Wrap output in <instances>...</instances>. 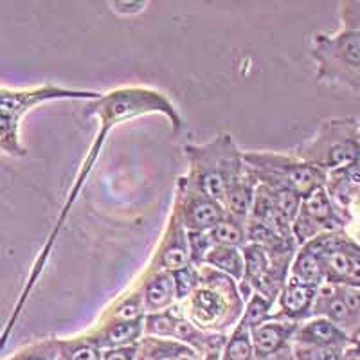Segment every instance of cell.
Instances as JSON below:
<instances>
[{"label": "cell", "instance_id": "cell-1", "mask_svg": "<svg viewBox=\"0 0 360 360\" xmlns=\"http://www.w3.org/2000/svg\"><path fill=\"white\" fill-rule=\"evenodd\" d=\"M148 114L164 115V117L169 121V124H172L173 135H179L180 131H182V128H184V117L180 115L179 108L173 105L172 99H169L168 96H164L162 92H159V90L150 89V86H119V89L107 92V94H101L98 99H94V101H90L89 107L85 108V117L94 115V117L99 119L98 137L94 139V144L90 148L86 159L83 160L78 176H76L74 186L69 191L67 202L63 204L62 213H60L56 225H54L49 238H47V243L44 245L41 252L38 254L37 262H34L33 265V270H31V274H29L27 278V285H25V288L22 290V295L20 299H18L17 307H15V314H13L11 321H9L6 333L13 328L18 314H20L25 301H27L29 294H31L33 287L37 285L38 278H40L41 272H44L45 263L49 259V254L53 252L54 243H56L58 236L62 233L70 209H72V205L78 200V195L82 193L83 186H85L86 176L90 175V172L94 168L96 160H98L99 153H101V148L103 144H105V141H107V135L110 134L117 124L127 123L130 119L141 117V115Z\"/></svg>", "mask_w": 360, "mask_h": 360}, {"label": "cell", "instance_id": "cell-2", "mask_svg": "<svg viewBox=\"0 0 360 360\" xmlns=\"http://www.w3.org/2000/svg\"><path fill=\"white\" fill-rule=\"evenodd\" d=\"M197 288L179 303L182 315L198 330L218 332L240 323L245 308L238 283L207 265L198 266Z\"/></svg>", "mask_w": 360, "mask_h": 360}, {"label": "cell", "instance_id": "cell-3", "mask_svg": "<svg viewBox=\"0 0 360 360\" xmlns=\"http://www.w3.org/2000/svg\"><path fill=\"white\" fill-rule=\"evenodd\" d=\"M184 155L189 162L186 176L209 198L224 205L227 193L245 172L243 152L233 135L220 134L205 144H186Z\"/></svg>", "mask_w": 360, "mask_h": 360}, {"label": "cell", "instance_id": "cell-4", "mask_svg": "<svg viewBox=\"0 0 360 360\" xmlns=\"http://www.w3.org/2000/svg\"><path fill=\"white\" fill-rule=\"evenodd\" d=\"M101 96L96 90H74L45 83L31 89H6L0 86V153L9 157L27 155V148L20 141V123L27 112L49 101H94Z\"/></svg>", "mask_w": 360, "mask_h": 360}, {"label": "cell", "instance_id": "cell-5", "mask_svg": "<svg viewBox=\"0 0 360 360\" xmlns=\"http://www.w3.org/2000/svg\"><path fill=\"white\" fill-rule=\"evenodd\" d=\"M243 160L259 184L285 188L304 198L326 186V172L294 155L276 152H243Z\"/></svg>", "mask_w": 360, "mask_h": 360}, {"label": "cell", "instance_id": "cell-6", "mask_svg": "<svg viewBox=\"0 0 360 360\" xmlns=\"http://www.w3.org/2000/svg\"><path fill=\"white\" fill-rule=\"evenodd\" d=\"M311 56L319 63L321 82L360 83V31H344L337 37L317 34Z\"/></svg>", "mask_w": 360, "mask_h": 360}, {"label": "cell", "instance_id": "cell-7", "mask_svg": "<svg viewBox=\"0 0 360 360\" xmlns=\"http://www.w3.org/2000/svg\"><path fill=\"white\" fill-rule=\"evenodd\" d=\"M342 124L328 123L314 141L297 148V159L319 169H346L359 164L360 143L353 135L342 134Z\"/></svg>", "mask_w": 360, "mask_h": 360}, {"label": "cell", "instance_id": "cell-8", "mask_svg": "<svg viewBox=\"0 0 360 360\" xmlns=\"http://www.w3.org/2000/svg\"><path fill=\"white\" fill-rule=\"evenodd\" d=\"M172 214H175L186 231H211L225 218V209L184 175L176 179Z\"/></svg>", "mask_w": 360, "mask_h": 360}, {"label": "cell", "instance_id": "cell-9", "mask_svg": "<svg viewBox=\"0 0 360 360\" xmlns=\"http://www.w3.org/2000/svg\"><path fill=\"white\" fill-rule=\"evenodd\" d=\"M191 265L189 259V247H188V233L182 227L175 214H169L168 225L164 231V236L157 247L153 259L148 266V272H176Z\"/></svg>", "mask_w": 360, "mask_h": 360}, {"label": "cell", "instance_id": "cell-10", "mask_svg": "<svg viewBox=\"0 0 360 360\" xmlns=\"http://www.w3.org/2000/svg\"><path fill=\"white\" fill-rule=\"evenodd\" d=\"M317 290L319 287L314 285H304L295 279L288 278L285 287L281 288L278 295L279 311L270 315V319H281V321H297L304 319L314 310L315 297H317Z\"/></svg>", "mask_w": 360, "mask_h": 360}, {"label": "cell", "instance_id": "cell-11", "mask_svg": "<svg viewBox=\"0 0 360 360\" xmlns=\"http://www.w3.org/2000/svg\"><path fill=\"white\" fill-rule=\"evenodd\" d=\"M135 285L141 288V294H143L144 314L164 311L176 303L175 281H173V274L169 272L144 270V274L137 279Z\"/></svg>", "mask_w": 360, "mask_h": 360}, {"label": "cell", "instance_id": "cell-12", "mask_svg": "<svg viewBox=\"0 0 360 360\" xmlns=\"http://www.w3.org/2000/svg\"><path fill=\"white\" fill-rule=\"evenodd\" d=\"M297 323L281 319H269L266 323L259 324L258 328L250 330L254 355L270 356L281 352V348L288 342L297 330Z\"/></svg>", "mask_w": 360, "mask_h": 360}, {"label": "cell", "instance_id": "cell-13", "mask_svg": "<svg viewBox=\"0 0 360 360\" xmlns=\"http://www.w3.org/2000/svg\"><path fill=\"white\" fill-rule=\"evenodd\" d=\"M144 332V317L131 321H101L96 335L90 337L99 349L135 346Z\"/></svg>", "mask_w": 360, "mask_h": 360}, {"label": "cell", "instance_id": "cell-14", "mask_svg": "<svg viewBox=\"0 0 360 360\" xmlns=\"http://www.w3.org/2000/svg\"><path fill=\"white\" fill-rule=\"evenodd\" d=\"M258 179L249 169V166L245 164V172L242 173V176L236 180V184L231 188V191L227 193V197L224 200V209L225 214L234 220L247 221L250 214V209H252L254 195H256V188H258Z\"/></svg>", "mask_w": 360, "mask_h": 360}, {"label": "cell", "instance_id": "cell-15", "mask_svg": "<svg viewBox=\"0 0 360 360\" xmlns=\"http://www.w3.org/2000/svg\"><path fill=\"white\" fill-rule=\"evenodd\" d=\"M299 213L304 214L307 218H310V220L319 227L321 233H332L335 227L340 225V218L337 217L335 207H333L332 204V197H330L326 186L317 188L314 193H310L308 197H304L303 200H301Z\"/></svg>", "mask_w": 360, "mask_h": 360}, {"label": "cell", "instance_id": "cell-16", "mask_svg": "<svg viewBox=\"0 0 360 360\" xmlns=\"http://www.w3.org/2000/svg\"><path fill=\"white\" fill-rule=\"evenodd\" d=\"M295 339L314 348H340L348 337L332 321L319 317L295 330Z\"/></svg>", "mask_w": 360, "mask_h": 360}, {"label": "cell", "instance_id": "cell-17", "mask_svg": "<svg viewBox=\"0 0 360 360\" xmlns=\"http://www.w3.org/2000/svg\"><path fill=\"white\" fill-rule=\"evenodd\" d=\"M290 278L299 283H304V285H314V287H321L324 283V270L319 250L315 249L311 242L299 247V252H295L290 265Z\"/></svg>", "mask_w": 360, "mask_h": 360}, {"label": "cell", "instance_id": "cell-18", "mask_svg": "<svg viewBox=\"0 0 360 360\" xmlns=\"http://www.w3.org/2000/svg\"><path fill=\"white\" fill-rule=\"evenodd\" d=\"M204 265L218 270L221 274L229 276L236 283L242 281L243 278V254L242 249H234V247H221L213 245L205 256Z\"/></svg>", "mask_w": 360, "mask_h": 360}, {"label": "cell", "instance_id": "cell-19", "mask_svg": "<svg viewBox=\"0 0 360 360\" xmlns=\"http://www.w3.org/2000/svg\"><path fill=\"white\" fill-rule=\"evenodd\" d=\"M144 315L146 314H144L143 294H141V288L134 285L130 290L115 299L112 307L107 308L103 321H131L141 319Z\"/></svg>", "mask_w": 360, "mask_h": 360}, {"label": "cell", "instance_id": "cell-20", "mask_svg": "<svg viewBox=\"0 0 360 360\" xmlns=\"http://www.w3.org/2000/svg\"><path fill=\"white\" fill-rule=\"evenodd\" d=\"M247 221L234 220V218L225 214L224 220L218 221L213 229L209 231L211 240L214 245L221 247H234V249H243L247 245Z\"/></svg>", "mask_w": 360, "mask_h": 360}, {"label": "cell", "instance_id": "cell-21", "mask_svg": "<svg viewBox=\"0 0 360 360\" xmlns=\"http://www.w3.org/2000/svg\"><path fill=\"white\" fill-rule=\"evenodd\" d=\"M252 356L254 346L250 339V330L242 323H238L233 335L227 340L224 360H252Z\"/></svg>", "mask_w": 360, "mask_h": 360}, {"label": "cell", "instance_id": "cell-22", "mask_svg": "<svg viewBox=\"0 0 360 360\" xmlns=\"http://www.w3.org/2000/svg\"><path fill=\"white\" fill-rule=\"evenodd\" d=\"M272 308H274V303H270L269 299L259 294H252L249 301H245V308H243L240 323L249 328V330H254V328H258L259 324L266 323L270 319Z\"/></svg>", "mask_w": 360, "mask_h": 360}, {"label": "cell", "instance_id": "cell-23", "mask_svg": "<svg viewBox=\"0 0 360 360\" xmlns=\"http://www.w3.org/2000/svg\"><path fill=\"white\" fill-rule=\"evenodd\" d=\"M188 233V247L191 265L202 266L205 262V256L213 249V240L209 231H186Z\"/></svg>", "mask_w": 360, "mask_h": 360}, {"label": "cell", "instance_id": "cell-24", "mask_svg": "<svg viewBox=\"0 0 360 360\" xmlns=\"http://www.w3.org/2000/svg\"><path fill=\"white\" fill-rule=\"evenodd\" d=\"M198 279H200V274H198V266L195 265H188L184 269L173 272L176 303H182L184 299H188L191 295V292L197 288Z\"/></svg>", "mask_w": 360, "mask_h": 360}, {"label": "cell", "instance_id": "cell-25", "mask_svg": "<svg viewBox=\"0 0 360 360\" xmlns=\"http://www.w3.org/2000/svg\"><path fill=\"white\" fill-rule=\"evenodd\" d=\"M67 360H101V349L92 339H83L72 344H63Z\"/></svg>", "mask_w": 360, "mask_h": 360}, {"label": "cell", "instance_id": "cell-26", "mask_svg": "<svg viewBox=\"0 0 360 360\" xmlns=\"http://www.w3.org/2000/svg\"><path fill=\"white\" fill-rule=\"evenodd\" d=\"M137 346H124V348L105 349L101 353V360H135Z\"/></svg>", "mask_w": 360, "mask_h": 360}, {"label": "cell", "instance_id": "cell-27", "mask_svg": "<svg viewBox=\"0 0 360 360\" xmlns=\"http://www.w3.org/2000/svg\"><path fill=\"white\" fill-rule=\"evenodd\" d=\"M308 360H340L339 348H314L308 352Z\"/></svg>", "mask_w": 360, "mask_h": 360}, {"label": "cell", "instance_id": "cell-28", "mask_svg": "<svg viewBox=\"0 0 360 360\" xmlns=\"http://www.w3.org/2000/svg\"><path fill=\"white\" fill-rule=\"evenodd\" d=\"M15 360H47V359H45V355L41 352H38V349H33V352L22 353V355L17 356Z\"/></svg>", "mask_w": 360, "mask_h": 360}, {"label": "cell", "instance_id": "cell-29", "mask_svg": "<svg viewBox=\"0 0 360 360\" xmlns=\"http://www.w3.org/2000/svg\"><path fill=\"white\" fill-rule=\"evenodd\" d=\"M175 360H198L197 355H195V352H191V349L188 348H182L179 349V353H176V359Z\"/></svg>", "mask_w": 360, "mask_h": 360}, {"label": "cell", "instance_id": "cell-30", "mask_svg": "<svg viewBox=\"0 0 360 360\" xmlns=\"http://www.w3.org/2000/svg\"><path fill=\"white\" fill-rule=\"evenodd\" d=\"M179 349H180L179 346H175V349H173V352H166V349H164V352H159V355H157L153 360H175Z\"/></svg>", "mask_w": 360, "mask_h": 360}, {"label": "cell", "instance_id": "cell-31", "mask_svg": "<svg viewBox=\"0 0 360 360\" xmlns=\"http://www.w3.org/2000/svg\"><path fill=\"white\" fill-rule=\"evenodd\" d=\"M355 344H356V349H359V353H360V332H356V335H355Z\"/></svg>", "mask_w": 360, "mask_h": 360}]
</instances>
